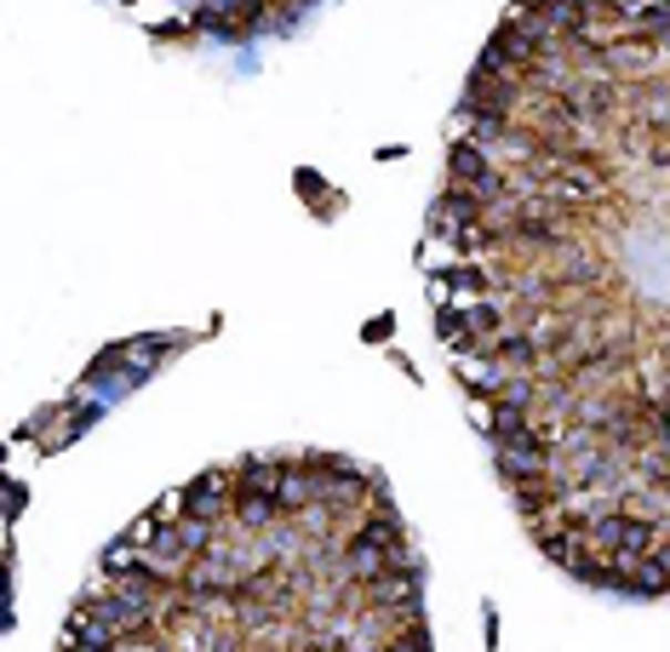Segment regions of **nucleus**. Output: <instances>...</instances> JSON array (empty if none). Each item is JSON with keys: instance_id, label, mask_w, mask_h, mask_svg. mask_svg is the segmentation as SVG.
I'll list each match as a JSON object with an SVG mask.
<instances>
[{"instance_id": "f03ea898", "label": "nucleus", "mask_w": 670, "mask_h": 652, "mask_svg": "<svg viewBox=\"0 0 670 652\" xmlns=\"http://www.w3.org/2000/svg\"><path fill=\"white\" fill-rule=\"evenodd\" d=\"M58 652H435L424 556L373 464L252 453L97 556Z\"/></svg>"}, {"instance_id": "f257e3e1", "label": "nucleus", "mask_w": 670, "mask_h": 652, "mask_svg": "<svg viewBox=\"0 0 670 652\" xmlns=\"http://www.w3.org/2000/svg\"><path fill=\"white\" fill-rule=\"evenodd\" d=\"M435 338L533 549L670 596V12L516 0L430 200Z\"/></svg>"}]
</instances>
